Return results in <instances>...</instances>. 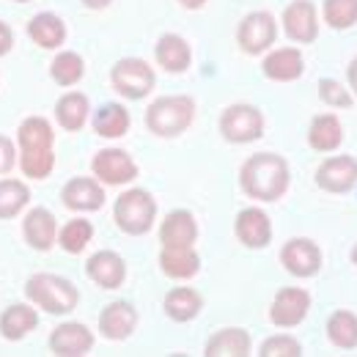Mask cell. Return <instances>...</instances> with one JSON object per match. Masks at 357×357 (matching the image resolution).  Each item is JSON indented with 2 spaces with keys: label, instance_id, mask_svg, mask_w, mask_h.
Here are the masks:
<instances>
[{
  "label": "cell",
  "instance_id": "e575fe53",
  "mask_svg": "<svg viewBox=\"0 0 357 357\" xmlns=\"http://www.w3.org/2000/svg\"><path fill=\"white\" fill-rule=\"evenodd\" d=\"M321 20L333 31H349L352 25H357V0H324Z\"/></svg>",
  "mask_w": 357,
  "mask_h": 357
},
{
  "label": "cell",
  "instance_id": "9a60e30c",
  "mask_svg": "<svg viewBox=\"0 0 357 357\" xmlns=\"http://www.w3.org/2000/svg\"><path fill=\"white\" fill-rule=\"evenodd\" d=\"M234 234H236V239H239L245 248L261 250V248H267L269 242H272V220H269V215L264 209L248 206V209H242V212L236 215V220H234Z\"/></svg>",
  "mask_w": 357,
  "mask_h": 357
},
{
  "label": "cell",
  "instance_id": "836d02e7",
  "mask_svg": "<svg viewBox=\"0 0 357 357\" xmlns=\"http://www.w3.org/2000/svg\"><path fill=\"white\" fill-rule=\"evenodd\" d=\"M93 239V223L91 220H83V218H75L63 228H58V245L63 253H72V256H80L89 242Z\"/></svg>",
  "mask_w": 357,
  "mask_h": 357
},
{
  "label": "cell",
  "instance_id": "f1b7e54d",
  "mask_svg": "<svg viewBox=\"0 0 357 357\" xmlns=\"http://www.w3.org/2000/svg\"><path fill=\"white\" fill-rule=\"evenodd\" d=\"M39 313L31 305H8L0 316V335L6 341H22L31 330H36Z\"/></svg>",
  "mask_w": 357,
  "mask_h": 357
},
{
  "label": "cell",
  "instance_id": "d6a6232c",
  "mask_svg": "<svg viewBox=\"0 0 357 357\" xmlns=\"http://www.w3.org/2000/svg\"><path fill=\"white\" fill-rule=\"evenodd\" d=\"M31 201V187L20 178H0V220L17 218Z\"/></svg>",
  "mask_w": 357,
  "mask_h": 357
},
{
  "label": "cell",
  "instance_id": "f35d334b",
  "mask_svg": "<svg viewBox=\"0 0 357 357\" xmlns=\"http://www.w3.org/2000/svg\"><path fill=\"white\" fill-rule=\"evenodd\" d=\"M17 165V146L11 137L0 135V176H6Z\"/></svg>",
  "mask_w": 357,
  "mask_h": 357
},
{
  "label": "cell",
  "instance_id": "ab89813d",
  "mask_svg": "<svg viewBox=\"0 0 357 357\" xmlns=\"http://www.w3.org/2000/svg\"><path fill=\"white\" fill-rule=\"evenodd\" d=\"M11 45H14V33H11V28L6 22H0V58L8 55Z\"/></svg>",
  "mask_w": 357,
  "mask_h": 357
},
{
  "label": "cell",
  "instance_id": "7402d4cb",
  "mask_svg": "<svg viewBox=\"0 0 357 357\" xmlns=\"http://www.w3.org/2000/svg\"><path fill=\"white\" fill-rule=\"evenodd\" d=\"M253 349V338L242 327H223L209 335L204 355L206 357H248Z\"/></svg>",
  "mask_w": 357,
  "mask_h": 357
},
{
  "label": "cell",
  "instance_id": "2e32d148",
  "mask_svg": "<svg viewBox=\"0 0 357 357\" xmlns=\"http://www.w3.org/2000/svg\"><path fill=\"white\" fill-rule=\"evenodd\" d=\"M93 349V333L80 321L58 324L50 335V352L58 357H86Z\"/></svg>",
  "mask_w": 357,
  "mask_h": 357
},
{
  "label": "cell",
  "instance_id": "e0dca14e",
  "mask_svg": "<svg viewBox=\"0 0 357 357\" xmlns=\"http://www.w3.org/2000/svg\"><path fill=\"white\" fill-rule=\"evenodd\" d=\"M137 330V308L132 303L116 300L99 313V333L107 341H127Z\"/></svg>",
  "mask_w": 357,
  "mask_h": 357
},
{
  "label": "cell",
  "instance_id": "4dcf8cb0",
  "mask_svg": "<svg viewBox=\"0 0 357 357\" xmlns=\"http://www.w3.org/2000/svg\"><path fill=\"white\" fill-rule=\"evenodd\" d=\"M50 77L58 86H63V89L77 86L86 77V61H83V55L80 52H72V50L58 52L52 58V63H50Z\"/></svg>",
  "mask_w": 357,
  "mask_h": 357
},
{
  "label": "cell",
  "instance_id": "3957f363",
  "mask_svg": "<svg viewBox=\"0 0 357 357\" xmlns=\"http://www.w3.org/2000/svg\"><path fill=\"white\" fill-rule=\"evenodd\" d=\"M25 294L33 305L45 308L52 316H63V313H72L80 303V291L72 280L61 278V275H52V272H36L28 278L25 283Z\"/></svg>",
  "mask_w": 357,
  "mask_h": 357
},
{
  "label": "cell",
  "instance_id": "60d3db41",
  "mask_svg": "<svg viewBox=\"0 0 357 357\" xmlns=\"http://www.w3.org/2000/svg\"><path fill=\"white\" fill-rule=\"evenodd\" d=\"M347 86H349L352 96L357 99V55L349 61V66H347Z\"/></svg>",
  "mask_w": 357,
  "mask_h": 357
},
{
  "label": "cell",
  "instance_id": "d6986e66",
  "mask_svg": "<svg viewBox=\"0 0 357 357\" xmlns=\"http://www.w3.org/2000/svg\"><path fill=\"white\" fill-rule=\"evenodd\" d=\"M198 242V220L190 209H174L160 223V245L162 248H195Z\"/></svg>",
  "mask_w": 357,
  "mask_h": 357
},
{
  "label": "cell",
  "instance_id": "f6af8a7d",
  "mask_svg": "<svg viewBox=\"0 0 357 357\" xmlns=\"http://www.w3.org/2000/svg\"><path fill=\"white\" fill-rule=\"evenodd\" d=\"M14 3H31V0H14Z\"/></svg>",
  "mask_w": 357,
  "mask_h": 357
},
{
  "label": "cell",
  "instance_id": "1f68e13d",
  "mask_svg": "<svg viewBox=\"0 0 357 357\" xmlns=\"http://www.w3.org/2000/svg\"><path fill=\"white\" fill-rule=\"evenodd\" d=\"M17 140H20V151H39V149H52L55 132H52V127H50L47 119L31 116V119H25L20 124Z\"/></svg>",
  "mask_w": 357,
  "mask_h": 357
},
{
  "label": "cell",
  "instance_id": "7c38bea8",
  "mask_svg": "<svg viewBox=\"0 0 357 357\" xmlns=\"http://www.w3.org/2000/svg\"><path fill=\"white\" fill-rule=\"evenodd\" d=\"M280 264L294 278H316L321 272V248L308 236H294L280 248Z\"/></svg>",
  "mask_w": 357,
  "mask_h": 357
},
{
  "label": "cell",
  "instance_id": "44dd1931",
  "mask_svg": "<svg viewBox=\"0 0 357 357\" xmlns=\"http://www.w3.org/2000/svg\"><path fill=\"white\" fill-rule=\"evenodd\" d=\"M22 234H25V242L33 248V250H50L55 242H58V220L55 215L45 209V206H36L25 215L22 220Z\"/></svg>",
  "mask_w": 357,
  "mask_h": 357
},
{
  "label": "cell",
  "instance_id": "74e56055",
  "mask_svg": "<svg viewBox=\"0 0 357 357\" xmlns=\"http://www.w3.org/2000/svg\"><path fill=\"white\" fill-rule=\"evenodd\" d=\"M259 355L261 357H303V344H300L294 335H289V333H278V335H269L267 341H261Z\"/></svg>",
  "mask_w": 357,
  "mask_h": 357
},
{
  "label": "cell",
  "instance_id": "8d00e7d4",
  "mask_svg": "<svg viewBox=\"0 0 357 357\" xmlns=\"http://www.w3.org/2000/svg\"><path fill=\"white\" fill-rule=\"evenodd\" d=\"M319 99H321L330 110H347V107H352V102H355L349 86H344L341 80H333V77H321V80H319Z\"/></svg>",
  "mask_w": 357,
  "mask_h": 357
},
{
  "label": "cell",
  "instance_id": "83f0119b",
  "mask_svg": "<svg viewBox=\"0 0 357 357\" xmlns=\"http://www.w3.org/2000/svg\"><path fill=\"white\" fill-rule=\"evenodd\" d=\"M162 308H165V316H168V319L184 324V321H192V319L201 313L204 297H201L195 289H190V286H176V289H171V291L165 294Z\"/></svg>",
  "mask_w": 357,
  "mask_h": 357
},
{
  "label": "cell",
  "instance_id": "30bf717a",
  "mask_svg": "<svg viewBox=\"0 0 357 357\" xmlns=\"http://www.w3.org/2000/svg\"><path fill=\"white\" fill-rule=\"evenodd\" d=\"M316 187L330 195H347L357 187V157L333 154L316 168Z\"/></svg>",
  "mask_w": 357,
  "mask_h": 357
},
{
  "label": "cell",
  "instance_id": "9c48e42d",
  "mask_svg": "<svg viewBox=\"0 0 357 357\" xmlns=\"http://www.w3.org/2000/svg\"><path fill=\"white\" fill-rule=\"evenodd\" d=\"M91 174L99 178L105 187H124L137 178V162L132 160L130 151L124 149H102L91 160Z\"/></svg>",
  "mask_w": 357,
  "mask_h": 357
},
{
  "label": "cell",
  "instance_id": "ee69618b",
  "mask_svg": "<svg viewBox=\"0 0 357 357\" xmlns=\"http://www.w3.org/2000/svg\"><path fill=\"white\" fill-rule=\"evenodd\" d=\"M349 259H352V264H355V267H357V245H355V248H352V253H349Z\"/></svg>",
  "mask_w": 357,
  "mask_h": 357
},
{
  "label": "cell",
  "instance_id": "b9f144b4",
  "mask_svg": "<svg viewBox=\"0 0 357 357\" xmlns=\"http://www.w3.org/2000/svg\"><path fill=\"white\" fill-rule=\"evenodd\" d=\"M86 8L91 11H102V8H107V6H113V0H80Z\"/></svg>",
  "mask_w": 357,
  "mask_h": 357
},
{
  "label": "cell",
  "instance_id": "7bdbcfd3",
  "mask_svg": "<svg viewBox=\"0 0 357 357\" xmlns=\"http://www.w3.org/2000/svg\"><path fill=\"white\" fill-rule=\"evenodd\" d=\"M178 6H184V8H190V11H198V8L206 6V0H178Z\"/></svg>",
  "mask_w": 357,
  "mask_h": 357
},
{
  "label": "cell",
  "instance_id": "4316f807",
  "mask_svg": "<svg viewBox=\"0 0 357 357\" xmlns=\"http://www.w3.org/2000/svg\"><path fill=\"white\" fill-rule=\"evenodd\" d=\"M160 269L174 280H190L201 272V259L195 248H162L160 250Z\"/></svg>",
  "mask_w": 357,
  "mask_h": 357
},
{
  "label": "cell",
  "instance_id": "603a6c76",
  "mask_svg": "<svg viewBox=\"0 0 357 357\" xmlns=\"http://www.w3.org/2000/svg\"><path fill=\"white\" fill-rule=\"evenodd\" d=\"M344 143V124L335 113H319L311 119L308 127V146L319 154H330L338 151Z\"/></svg>",
  "mask_w": 357,
  "mask_h": 357
},
{
  "label": "cell",
  "instance_id": "5b68a950",
  "mask_svg": "<svg viewBox=\"0 0 357 357\" xmlns=\"http://www.w3.org/2000/svg\"><path fill=\"white\" fill-rule=\"evenodd\" d=\"M110 83H113L116 93H121L124 99L140 102L154 91L157 75H154V66L143 58H121L110 69Z\"/></svg>",
  "mask_w": 357,
  "mask_h": 357
},
{
  "label": "cell",
  "instance_id": "484cf974",
  "mask_svg": "<svg viewBox=\"0 0 357 357\" xmlns=\"http://www.w3.org/2000/svg\"><path fill=\"white\" fill-rule=\"evenodd\" d=\"M91 105L89 96L80 91H69L55 102V121L66 130V132H80L89 124Z\"/></svg>",
  "mask_w": 357,
  "mask_h": 357
},
{
  "label": "cell",
  "instance_id": "8fae6325",
  "mask_svg": "<svg viewBox=\"0 0 357 357\" xmlns=\"http://www.w3.org/2000/svg\"><path fill=\"white\" fill-rule=\"evenodd\" d=\"M280 25L294 45H311L319 39V8L311 0H291L280 14Z\"/></svg>",
  "mask_w": 357,
  "mask_h": 357
},
{
  "label": "cell",
  "instance_id": "ba28073f",
  "mask_svg": "<svg viewBox=\"0 0 357 357\" xmlns=\"http://www.w3.org/2000/svg\"><path fill=\"white\" fill-rule=\"evenodd\" d=\"M311 311V294L303 286H283L275 291L272 305H269V321L275 327L291 330L297 324H303Z\"/></svg>",
  "mask_w": 357,
  "mask_h": 357
},
{
  "label": "cell",
  "instance_id": "ac0fdd59",
  "mask_svg": "<svg viewBox=\"0 0 357 357\" xmlns=\"http://www.w3.org/2000/svg\"><path fill=\"white\" fill-rule=\"evenodd\" d=\"M86 275L99 289H121L127 280V261L116 250H96L86 261Z\"/></svg>",
  "mask_w": 357,
  "mask_h": 357
},
{
  "label": "cell",
  "instance_id": "f546056e",
  "mask_svg": "<svg viewBox=\"0 0 357 357\" xmlns=\"http://www.w3.org/2000/svg\"><path fill=\"white\" fill-rule=\"evenodd\" d=\"M327 341L335 349H357V313L349 308H338L327 319Z\"/></svg>",
  "mask_w": 357,
  "mask_h": 357
},
{
  "label": "cell",
  "instance_id": "ffe728a7",
  "mask_svg": "<svg viewBox=\"0 0 357 357\" xmlns=\"http://www.w3.org/2000/svg\"><path fill=\"white\" fill-rule=\"evenodd\" d=\"M154 58L168 75H184L192 63V47L178 33H162L154 45Z\"/></svg>",
  "mask_w": 357,
  "mask_h": 357
},
{
  "label": "cell",
  "instance_id": "277c9868",
  "mask_svg": "<svg viewBox=\"0 0 357 357\" xmlns=\"http://www.w3.org/2000/svg\"><path fill=\"white\" fill-rule=\"evenodd\" d=\"M113 220L127 236H146L157 220V201L149 190L130 187L113 204Z\"/></svg>",
  "mask_w": 357,
  "mask_h": 357
},
{
  "label": "cell",
  "instance_id": "52a82bcc",
  "mask_svg": "<svg viewBox=\"0 0 357 357\" xmlns=\"http://www.w3.org/2000/svg\"><path fill=\"white\" fill-rule=\"evenodd\" d=\"M278 39V22L269 11H250L236 25V45L248 55H264Z\"/></svg>",
  "mask_w": 357,
  "mask_h": 357
},
{
  "label": "cell",
  "instance_id": "cb8c5ba5",
  "mask_svg": "<svg viewBox=\"0 0 357 357\" xmlns=\"http://www.w3.org/2000/svg\"><path fill=\"white\" fill-rule=\"evenodd\" d=\"M130 124H132V116L130 110L121 105V102H105L93 119H91V127L99 137H107V140H119L130 132Z\"/></svg>",
  "mask_w": 357,
  "mask_h": 357
},
{
  "label": "cell",
  "instance_id": "5bb4252c",
  "mask_svg": "<svg viewBox=\"0 0 357 357\" xmlns=\"http://www.w3.org/2000/svg\"><path fill=\"white\" fill-rule=\"evenodd\" d=\"M261 72L272 83H294L305 72V55L300 47H275L264 55Z\"/></svg>",
  "mask_w": 357,
  "mask_h": 357
},
{
  "label": "cell",
  "instance_id": "6da1fadb",
  "mask_svg": "<svg viewBox=\"0 0 357 357\" xmlns=\"http://www.w3.org/2000/svg\"><path fill=\"white\" fill-rule=\"evenodd\" d=\"M239 187L248 198H253L259 204H275L291 187V168H289L286 157H280L275 151L250 154L239 168Z\"/></svg>",
  "mask_w": 357,
  "mask_h": 357
},
{
  "label": "cell",
  "instance_id": "d4e9b609",
  "mask_svg": "<svg viewBox=\"0 0 357 357\" xmlns=\"http://www.w3.org/2000/svg\"><path fill=\"white\" fill-rule=\"evenodd\" d=\"M28 36L42 50H58L66 42V22L52 11H39L28 22Z\"/></svg>",
  "mask_w": 357,
  "mask_h": 357
},
{
  "label": "cell",
  "instance_id": "7a4b0ae2",
  "mask_svg": "<svg viewBox=\"0 0 357 357\" xmlns=\"http://www.w3.org/2000/svg\"><path fill=\"white\" fill-rule=\"evenodd\" d=\"M195 113H198V105L187 93L157 96L146 107V127L157 137H178V135H184L192 127Z\"/></svg>",
  "mask_w": 357,
  "mask_h": 357
},
{
  "label": "cell",
  "instance_id": "d590c367",
  "mask_svg": "<svg viewBox=\"0 0 357 357\" xmlns=\"http://www.w3.org/2000/svg\"><path fill=\"white\" fill-rule=\"evenodd\" d=\"M20 168L28 178H47L55 168V151L52 149L20 151Z\"/></svg>",
  "mask_w": 357,
  "mask_h": 357
},
{
  "label": "cell",
  "instance_id": "8992f818",
  "mask_svg": "<svg viewBox=\"0 0 357 357\" xmlns=\"http://www.w3.org/2000/svg\"><path fill=\"white\" fill-rule=\"evenodd\" d=\"M220 135H223L228 143H256L261 135H264V113L256 107V105H248V102H236V105H228L223 113H220Z\"/></svg>",
  "mask_w": 357,
  "mask_h": 357
},
{
  "label": "cell",
  "instance_id": "4fadbf2b",
  "mask_svg": "<svg viewBox=\"0 0 357 357\" xmlns=\"http://www.w3.org/2000/svg\"><path fill=\"white\" fill-rule=\"evenodd\" d=\"M61 201L72 212H99L107 201L105 184L93 176H75L69 178L61 190Z\"/></svg>",
  "mask_w": 357,
  "mask_h": 357
}]
</instances>
